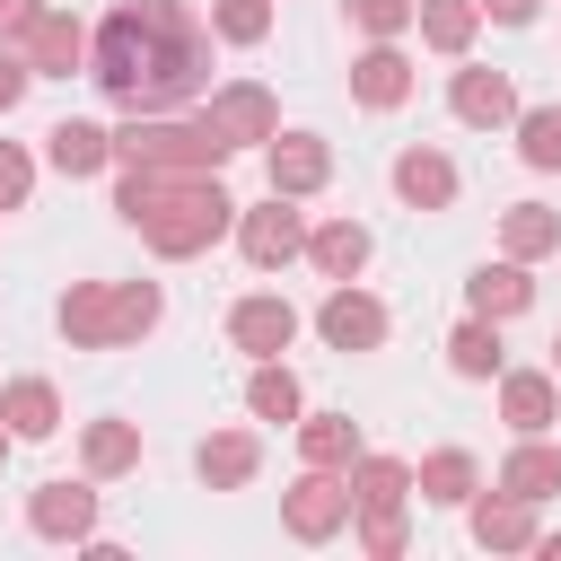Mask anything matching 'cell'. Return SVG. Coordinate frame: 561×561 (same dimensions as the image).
I'll list each match as a JSON object with an SVG mask.
<instances>
[{"mask_svg":"<svg viewBox=\"0 0 561 561\" xmlns=\"http://www.w3.org/2000/svg\"><path fill=\"white\" fill-rule=\"evenodd\" d=\"M412 26H421V44H430V53H447V61H456V53L473 44V26H482V0H421V18H412Z\"/></svg>","mask_w":561,"mask_h":561,"instance_id":"cell-28","label":"cell"},{"mask_svg":"<svg viewBox=\"0 0 561 561\" xmlns=\"http://www.w3.org/2000/svg\"><path fill=\"white\" fill-rule=\"evenodd\" d=\"M500 491H517V500H552L561 491V447H543V438H517L508 447V465H500Z\"/></svg>","mask_w":561,"mask_h":561,"instance_id":"cell-26","label":"cell"},{"mask_svg":"<svg viewBox=\"0 0 561 561\" xmlns=\"http://www.w3.org/2000/svg\"><path fill=\"white\" fill-rule=\"evenodd\" d=\"M88 79L123 114H184L193 96H210V26L193 18V0H123L88 35Z\"/></svg>","mask_w":561,"mask_h":561,"instance_id":"cell-1","label":"cell"},{"mask_svg":"<svg viewBox=\"0 0 561 561\" xmlns=\"http://www.w3.org/2000/svg\"><path fill=\"white\" fill-rule=\"evenodd\" d=\"M158 316H167L158 280H70V298H61V333H70L79 351H123V342H140Z\"/></svg>","mask_w":561,"mask_h":561,"instance_id":"cell-3","label":"cell"},{"mask_svg":"<svg viewBox=\"0 0 561 561\" xmlns=\"http://www.w3.org/2000/svg\"><path fill=\"white\" fill-rule=\"evenodd\" d=\"M316 333H324L333 351H377V342H386V307H377L359 280H333L324 307H316Z\"/></svg>","mask_w":561,"mask_h":561,"instance_id":"cell-9","label":"cell"},{"mask_svg":"<svg viewBox=\"0 0 561 561\" xmlns=\"http://www.w3.org/2000/svg\"><path fill=\"white\" fill-rule=\"evenodd\" d=\"M517 158L535 175H561V105H517Z\"/></svg>","mask_w":561,"mask_h":561,"instance_id":"cell-31","label":"cell"},{"mask_svg":"<svg viewBox=\"0 0 561 561\" xmlns=\"http://www.w3.org/2000/svg\"><path fill=\"white\" fill-rule=\"evenodd\" d=\"M114 210H123V219L149 237V254H167V263H184V254H202V245H219V237L237 228L228 184L202 175V167H131V158H123Z\"/></svg>","mask_w":561,"mask_h":561,"instance_id":"cell-2","label":"cell"},{"mask_svg":"<svg viewBox=\"0 0 561 561\" xmlns=\"http://www.w3.org/2000/svg\"><path fill=\"white\" fill-rule=\"evenodd\" d=\"M412 491H421V500H438V508H473V491H482V465H473L465 447H438V456H421Z\"/></svg>","mask_w":561,"mask_h":561,"instance_id":"cell-23","label":"cell"},{"mask_svg":"<svg viewBox=\"0 0 561 561\" xmlns=\"http://www.w3.org/2000/svg\"><path fill=\"white\" fill-rule=\"evenodd\" d=\"M228 342H237L245 359H280V351L298 342V307H289V298H272V289H254V298H237V307H228Z\"/></svg>","mask_w":561,"mask_h":561,"instance_id":"cell-10","label":"cell"},{"mask_svg":"<svg viewBox=\"0 0 561 561\" xmlns=\"http://www.w3.org/2000/svg\"><path fill=\"white\" fill-rule=\"evenodd\" d=\"M237 149H272V131H280V105H272V88H254V79H228V88H210V105H202Z\"/></svg>","mask_w":561,"mask_h":561,"instance_id":"cell-8","label":"cell"},{"mask_svg":"<svg viewBox=\"0 0 561 561\" xmlns=\"http://www.w3.org/2000/svg\"><path fill=\"white\" fill-rule=\"evenodd\" d=\"M447 105H456V123H473V131L517 123V88H508V70H456V79H447Z\"/></svg>","mask_w":561,"mask_h":561,"instance_id":"cell-14","label":"cell"},{"mask_svg":"<svg viewBox=\"0 0 561 561\" xmlns=\"http://www.w3.org/2000/svg\"><path fill=\"white\" fill-rule=\"evenodd\" d=\"M394 193H403L412 210H447V202H456V158H447V149H403V158H394Z\"/></svg>","mask_w":561,"mask_h":561,"instance_id":"cell-18","label":"cell"},{"mask_svg":"<svg viewBox=\"0 0 561 561\" xmlns=\"http://www.w3.org/2000/svg\"><path fill=\"white\" fill-rule=\"evenodd\" d=\"M237 245H245V263H254V272H280V263H298V254H307V219L289 210V193H272V202L237 210Z\"/></svg>","mask_w":561,"mask_h":561,"instance_id":"cell-6","label":"cell"},{"mask_svg":"<svg viewBox=\"0 0 561 561\" xmlns=\"http://www.w3.org/2000/svg\"><path fill=\"white\" fill-rule=\"evenodd\" d=\"M35 18H44V0H0V35H9V44H26Z\"/></svg>","mask_w":561,"mask_h":561,"instance_id":"cell-38","label":"cell"},{"mask_svg":"<svg viewBox=\"0 0 561 561\" xmlns=\"http://www.w3.org/2000/svg\"><path fill=\"white\" fill-rule=\"evenodd\" d=\"M421 18V0H351V26H368V35H403Z\"/></svg>","mask_w":561,"mask_h":561,"instance_id":"cell-35","label":"cell"},{"mask_svg":"<svg viewBox=\"0 0 561 561\" xmlns=\"http://www.w3.org/2000/svg\"><path fill=\"white\" fill-rule=\"evenodd\" d=\"M26 184H35V158H26L18 140H0V210H18V202H26Z\"/></svg>","mask_w":561,"mask_h":561,"instance_id":"cell-36","label":"cell"},{"mask_svg":"<svg viewBox=\"0 0 561 561\" xmlns=\"http://www.w3.org/2000/svg\"><path fill=\"white\" fill-rule=\"evenodd\" d=\"M245 403H254V421H289V430H298V377H289L280 359H254Z\"/></svg>","mask_w":561,"mask_h":561,"instance_id":"cell-32","label":"cell"},{"mask_svg":"<svg viewBox=\"0 0 561 561\" xmlns=\"http://www.w3.org/2000/svg\"><path fill=\"white\" fill-rule=\"evenodd\" d=\"M473 543L482 552H535V500H517V491L473 500Z\"/></svg>","mask_w":561,"mask_h":561,"instance_id":"cell-19","label":"cell"},{"mask_svg":"<svg viewBox=\"0 0 561 561\" xmlns=\"http://www.w3.org/2000/svg\"><path fill=\"white\" fill-rule=\"evenodd\" d=\"M403 535H412V526H403V500H394V508H359V543H368L377 561H394Z\"/></svg>","mask_w":561,"mask_h":561,"instance_id":"cell-34","label":"cell"},{"mask_svg":"<svg viewBox=\"0 0 561 561\" xmlns=\"http://www.w3.org/2000/svg\"><path fill=\"white\" fill-rule=\"evenodd\" d=\"M307 263H316L324 280H359V272H368V228H359V219H324V228H307Z\"/></svg>","mask_w":561,"mask_h":561,"instance_id":"cell-20","label":"cell"},{"mask_svg":"<svg viewBox=\"0 0 561 561\" xmlns=\"http://www.w3.org/2000/svg\"><path fill=\"white\" fill-rule=\"evenodd\" d=\"M500 254H517V263L561 254V210H543V202H508V210H500Z\"/></svg>","mask_w":561,"mask_h":561,"instance_id":"cell-24","label":"cell"},{"mask_svg":"<svg viewBox=\"0 0 561 561\" xmlns=\"http://www.w3.org/2000/svg\"><path fill=\"white\" fill-rule=\"evenodd\" d=\"M228 149H237V140H228L210 114H131V123L114 131V158H131V167H202V175H219Z\"/></svg>","mask_w":561,"mask_h":561,"instance_id":"cell-4","label":"cell"},{"mask_svg":"<svg viewBox=\"0 0 561 561\" xmlns=\"http://www.w3.org/2000/svg\"><path fill=\"white\" fill-rule=\"evenodd\" d=\"M403 491H412L403 456H351V508H394Z\"/></svg>","mask_w":561,"mask_h":561,"instance_id":"cell-29","label":"cell"},{"mask_svg":"<svg viewBox=\"0 0 561 561\" xmlns=\"http://www.w3.org/2000/svg\"><path fill=\"white\" fill-rule=\"evenodd\" d=\"M298 456L351 473V456H359V421H351V412H298Z\"/></svg>","mask_w":561,"mask_h":561,"instance_id":"cell-25","label":"cell"},{"mask_svg":"<svg viewBox=\"0 0 561 561\" xmlns=\"http://www.w3.org/2000/svg\"><path fill=\"white\" fill-rule=\"evenodd\" d=\"M324 175H333V149L316 140V131H272V193H324Z\"/></svg>","mask_w":561,"mask_h":561,"instance_id":"cell-15","label":"cell"},{"mask_svg":"<svg viewBox=\"0 0 561 561\" xmlns=\"http://www.w3.org/2000/svg\"><path fill=\"white\" fill-rule=\"evenodd\" d=\"M535 9L543 0H482V18H500V26H535Z\"/></svg>","mask_w":561,"mask_h":561,"instance_id":"cell-39","label":"cell"},{"mask_svg":"<svg viewBox=\"0 0 561 561\" xmlns=\"http://www.w3.org/2000/svg\"><path fill=\"white\" fill-rule=\"evenodd\" d=\"M9 447H18V430H9V421H0V465H9Z\"/></svg>","mask_w":561,"mask_h":561,"instance_id":"cell-40","label":"cell"},{"mask_svg":"<svg viewBox=\"0 0 561 561\" xmlns=\"http://www.w3.org/2000/svg\"><path fill=\"white\" fill-rule=\"evenodd\" d=\"M351 96H359L368 114H394V105L412 96V61H403V44H394V35H377V44L351 61Z\"/></svg>","mask_w":561,"mask_h":561,"instance_id":"cell-12","label":"cell"},{"mask_svg":"<svg viewBox=\"0 0 561 561\" xmlns=\"http://www.w3.org/2000/svg\"><path fill=\"white\" fill-rule=\"evenodd\" d=\"M26 88H35V61H26V53H0V114H9Z\"/></svg>","mask_w":561,"mask_h":561,"instance_id":"cell-37","label":"cell"},{"mask_svg":"<svg viewBox=\"0 0 561 561\" xmlns=\"http://www.w3.org/2000/svg\"><path fill=\"white\" fill-rule=\"evenodd\" d=\"M44 158H53L61 175H105V167H114V131H105V123H79V114H61V123L44 131Z\"/></svg>","mask_w":561,"mask_h":561,"instance_id":"cell-16","label":"cell"},{"mask_svg":"<svg viewBox=\"0 0 561 561\" xmlns=\"http://www.w3.org/2000/svg\"><path fill=\"white\" fill-rule=\"evenodd\" d=\"M500 421L517 438H543L561 421V377L552 368H500Z\"/></svg>","mask_w":561,"mask_h":561,"instance_id":"cell-11","label":"cell"},{"mask_svg":"<svg viewBox=\"0 0 561 561\" xmlns=\"http://www.w3.org/2000/svg\"><path fill=\"white\" fill-rule=\"evenodd\" d=\"M447 368H456V377H500V324H491V316H465V324L447 333Z\"/></svg>","mask_w":561,"mask_h":561,"instance_id":"cell-30","label":"cell"},{"mask_svg":"<svg viewBox=\"0 0 561 561\" xmlns=\"http://www.w3.org/2000/svg\"><path fill=\"white\" fill-rule=\"evenodd\" d=\"M210 35H228V44H263V35H272V0H210Z\"/></svg>","mask_w":561,"mask_h":561,"instance_id":"cell-33","label":"cell"},{"mask_svg":"<svg viewBox=\"0 0 561 561\" xmlns=\"http://www.w3.org/2000/svg\"><path fill=\"white\" fill-rule=\"evenodd\" d=\"M351 517H359V508H351V473H333V465H307V473L280 491V526H289L298 543H333Z\"/></svg>","mask_w":561,"mask_h":561,"instance_id":"cell-5","label":"cell"},{"mask_svg":"<svg viewBox=\"0 0 561 561\" xmlns=\"http://www.w3.org/2000/svg\"><path fill=\"white\" fill-rule=\"evenodd\" d=\"M79 456H88V482H114V473L140 465V430H131V421H88Z\"/></svg>","mask_w":561,"mask_h":561,"instance_id":"cell-27","label":"cell"},{"mask_svg":"<svg viewBox=\"0 0 561 561\" xmlns=\"http://www.w3.org/2000/svg\"><path fill=\"white\" fill-rule=\"evenodd\" d=\"M552 377H561V333H552Z\"/></svg>","mask_w":561,"mask_h":561,"instance_id":"cell-41","label":"cell"},{"mask_svg":"<svg viewBox=\"0 0 561 561\" xmlns=\"http://www.w3.org/2000/svg\"><path fill=\"white\" fill-rule=\"evenodd\" d=\"M193 465H202V482H210V491H245V482H254V465H263V447H254V430H210Z\"/></svg>","mask_w":561,"mask_h":561,"instance_id":"cell-22","label":"cell"},{"mask_svg":"<svg viewBox=\"0 0 561 561\" xmlns=\"http://www.w3.org/2000/svg\"><path fill=\"white\" fill-rule=\"evenodd\" d=\"M26 61H35V79H70L79 61H88V26L70 18V9H44L35 26H26V44H18Z\"/></svg>","mask_w":561,"mask_h":561,"instance_id":"cell-13","label":"cell"},{"mask_svg":"<svg viewBox=\"0 0 561 561\" xmlns=\"http://www.w3.org/2000/svg\"><path fill=\"white\" fill-rule=\"evenodd\" d=\"M465 307H473V316H491V324H500V316H526V307H535V280H526V263H517V254L482 263V272L465 280Z\"/></svg>","mask_w":561,"mask_h":561,"instance_id":"cell-17","label":"cell"},{"mask_svg":"<svg viewBox=\"0 0 561 561\" xmlns=\"http://www.w3.org/2000/svg\"><path fill=\"white\" fill-rule=\"evenodd\" d=\"M26 526L44 543H96V491L88 482H35L26 491Z\"/></svg>","mask_w":561,"mask_h":561,"instance_id":"cell-7","label":"cell"},{"mask_svg":"<svg viewBox=\"0 0 561 561\" xmlns=\"http://www.w3.org/2000/svg\"><path fill=\"white\" fill-rule=\"evenodd\" d=\"M0 421H9L18 438H53V430H61V394H53V377H9V386H0Z\"/></svg>","mask_w":561,"mask_h":561,"instance_id":"cell-21","label":"cell"}]
</instances>
